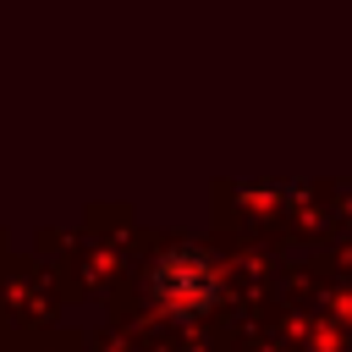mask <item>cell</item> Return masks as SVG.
Masks as SVG:
<instances>
[{"label": "cell", "instance_id": "1", "mask_svg": "<svg viewBox=\"0 0 352 352\" xmlns=\"http://www.w3.org/2000/svg\"><path fill=\"white\" fill-rule=\"evenodd\" d=\"M148 292L170 308V314H204L220 297V275L204 253H165L148 275Z\"/></svg>", "mask_w": 352, "mask_h": 352}]
</instances>
